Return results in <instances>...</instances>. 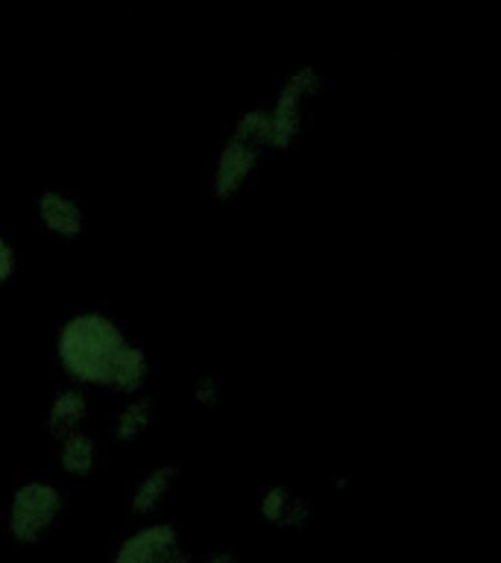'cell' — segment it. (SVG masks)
Instances as JSON below:
<instances>
[{
	"instance_id": "cell-1",
	"label": "cell",
	"mask_w": 501,
	"mask_h": 563,
	"mask_svg": "<svg viewBox=\"0 0 501 563\" xmlns=\"http://www.w3.org/2000/svg\"><path fill=\"white\" fill-rule=\"evenodd\" d=\"M130 341L121 323L105 311H77L56 332V361L70 385H109V369L123 343Z\"/></svg>"
},
{
	"instance_id": "cell-2",
	"label": "cell",
	"mask_w": 501,
	"mask_h": 563,
	"mask_svg": "<svg viewBox=\"0 0 501 563\" xmlns=\"http://www.w3.org/2000/svg\"><path fill=\"white\" fill-rule=\"evenodd\" d=\"M270 153V112L267 106H253L235 118L214 167H211V194L220 202H235Z\"/></svg>"
},
{
	"instance_id": "cell-3",
	"label": "cell",
	"mask_w": 501,
	"mask_h": 563,
	"mask_svg": "<svg viewBox=\"0 0 501 563\" xmlns=\"http://www.w3.org/2000/svg\"><path fill=\"white\" fill-rule=\"evenodd\" d=\"M65 517V493L51 478H26L9 493L7 537L21 549L42 545Z\"/></svg>"
},
{
	"instance_id": "cell-4",
	"label": "cell",
	"mask_w": 501,
	"mask_h": 563,
	"mask_svg": "<svg viewBox=\"0 0 501 563\" xmlns=\"http://www.w3.org/2000/svg\"><path fill=\"white\" fill-rule=\"evenodd\" d=\"M323 91V74L314 65H299L276 91L270 112V153H288L305 135L308 103H314Z\"/></svg>"
},
{
	"instance_id": "cell-5",
	"label": "cell",
	"mask_w": 501,
	"mask_h": 563,
	"mask_svg": "<svg viewBox=\"0 0 501 563\" xmlns=\"http://www.w3.org/2000/svg\"><path fill=\"white\" fill-rule=\"evenodd\" d=\"M112 563H200V558L185 549L174 522L141 519V526L118 540Z\"/></svg>"
},
{
	"instance_id": "cell-6",
	"label": "cell",
	"mask_w": 501,
	"mask_h": 563,
	"mask_svg": "<svg viewBox=\"0 0 501 563\" xmlns=\"http://www.w3.org/2000/svg\"><path fill=\"white\" fill-rule=\"evenodd\" d=\"M258 517L279 531H302L314 517V505L302 493L290 490L288 484H270L258 496Z\"/></svg>"
},
{
	"instance_id": "cell-7",
	"label": "cell",
	"mask_w": 501,
	"mask_h": 563,
	"mask_svg": "<svg viewBox=\"0 0 501 563\" xmlns=\"http://www.w3.org/2000/svg\"><path fill=\"white\" fill-rule=\"evenodd\" d=\"M35 218L42 223L47 235L56 241H79L86 235V209L77 197L59 191V188H47L35 202Z\"/></svg>"
},
{
	"instance_id": "cell-8",
	"label": "cell",
	"mask_w": 501,
	"mask_h": 563,
	"mask_svg": "<svg viewBox=\"0 0 501 563\" xmlns=\"http://www.w3.org/2000/svg\"><path fill=\"white\" fill-rule=\"evenodd\" d=\"M88 420H91V399H88L86 387L79 385L59 387L47 402V411H44V429L53 440L65 438L70 431L86 429Z\"/></svg>"
},
{
	"instance_id": "cell-9",
	"label": "cell",
	"mask_w": 501,
	"mask_h": 563,
	"mask_svg": "<svg viewBox=\"0 0 501 563\" xmlns=\"http://www.w3.org/2000/svg\"><path fill=\"white\" fill-rule=\"evenodd\" d=\"M176 482H179V466L176 464H158L153 470L141 475L138 482L132 484L130 490V501H126V508H130L132 517L138 519H153L158 510L165 508L167 499H170V493L176 490Z\"/></svg>"
},
{
	"instance_id": "cell-10",
	"label": "cell",
	"mask_w": 501,
	"mask_h": 563,
	"mask_svg": "<svg viewBox=\"0 0 501 563\" xmlns=\"http://www.w3.org/2000/svg\"><path fill=\"white\" fill-rule=\"evenodd\" d=\"M153 364H149V352L135 341H126L121 352L114 355L112 369H109V385L105 390L121 396H135L144 394V387L149 382Z\"/></svg>"
},
{
	"instance_id": "cell-11",
	"label": "cell",
	"mask_w": 501,
	"mask_h": 563,
	"mask_svg": "<svg viewBox=\"0 0 501 563\" xmlns=\"http://www.w3.org/2000/svg\"><path fill=\"white\" fill-rule=\"evenodd\" d=\"M56 466L68 478H91L100 466V443L86 429L70 431L56 440Z\"/></svg>"
},
{
	"instance_id": "cell-12",
	"label": "cell",
	"mask_w": 501,
	"mask_h": 563,
	"mask_svg": "<svg viewBox=\"0 0 501 563\" xmlns=\"http://www.w3.org/2000/svg\"><path fill=\"white\" fill-rule=\"evenodd\" d=\"M126 399H130V402L123 405L112 422V438L114 443H121V446L138 443V440L153 429V422H156V402H153L147 394L126 396Z\"/></svg>"
},
{
	"instance_id": "cell-13",
	"label": "cell",
	"mask_w": 501,
	"mask_h": 563,
	"mask_svg": "<svg viewBox=\"0 0 501 563\" xmlns=\"http://www.w3.org/2000/svg\"><path fill=\"white\" fill-rule=\"evenodd\" d=\"M191 399L197 408H205V411H214L220 408V399H223V385H220L218 376H200L191 387Z\"/></svg>"
},
{
	"instance_id": "cell-14",
	"label": "cell",
	"mask_w": 501,
	"mask_h": 563,
	"mask_svg": "<svg viewBox=\"0 0 501 563\" xmlns=\"http://www.w3.org/2000/svg\"><path fill=\"white\" fill-rule=\"evenodd\" d=\"M18 273V250L7 235H0V288L15 279Z\"/></svg>"
},
{
	"instance_id": "cell-15",
	"label": "cell",
	"mask_w": 501,
	"mask_h": 563,
	"mask_svg": "<svg viewBox=\"0 0 501 563\" xmlns=\"http://www.w3.org/2000/svg\"><path fill=\"white\" fill-rule=\"evenodd\" d=\"M200 563H244L241 554L235 549H211L205 558H200Z\"/></svg>"
}]
</instances>
